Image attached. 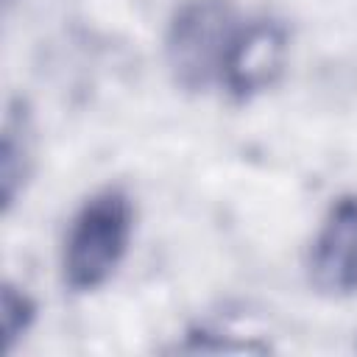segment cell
I'll use <instances>...</instances> for the list:
<instances>
[{
  "label": "cell",
  "instance_id": "obj_5",
  "mask_svg": "<svg viewBox=\"0 0 357 357\" xmlns=\"http://www.w3.org/2000/svg\"><path fill=\"white\" fill-rule=\"evenodd\" d=\"M36 167V126L31 106L22 98H11L3 117L0 137V206L3 215L14 209L25 192Z\"/></svg>",
  "mask_w": 357,
  "mask_h": 357
},
{
  "label": "cell",
  "instance_id": "obj_6",
  "mask_svg": "<svg viewBox=\"0 0 357 357\" xmlns=\"http://www.w3.org/2000/svg\"><path fill=\"white\" fill-rule=\"evenodd\" d=\"M36 315H39L36 298L22 284L6 279L0 284V318H3L6 354H14L17 351V346L25 340V335L36 324Z\"/></svg>",
  "mask_w": 357,
  "mask_h": 357
},
{
  "label": "cell",
  "instance_id": "obj_2",
  "mask_svg": "<svg viewBox=\"0 0 357 357\" xmlns=\"http://www.w3.org/2000/svg\"><path fill=\"white\" fill-rule=\"evenodd\" d=\"M243 22L234 0H181L165 28V67L184 92L220 84L229 45Z\"/></svg>",
  "mask_w": 357,
  "mask_h": 357
},
{
  "label": "cell",
  "instance_id": "obj_4",
  "mask_svg": "<svg viewBox=\"0 0 357 357\" xmlns=\"http://www.w3.org/2000/svg\"><path fill=\"white\" fill-rule=\"evenodd\" d=\"M307 279L318 296H357V192L337 195L324 212L307 251Z\"/></svg>",
  "mask_w": 357,
  "mask_h": 357
},
{
  "label": "cell",
  "instance_id": "obj_1",
  "mask_svg": "<svg viewBox=\"0 0 357 357\" xmlns=\"http://www.w3.org/2000/svg\"><path fill=\"white\" fill-rule=\"evenodd\" d=\"M134 218V201L120 184H106L84 198L61 243V282L67 290H100L117 273L131 248Z\"/></svg>",
  "mask_w": 357,
  "mask_h": 357
},
{
  "label": "cell",
  "instance_id": "obj_3",
  "mask_svg": "<svg viewBox=\"0 0 357 357\" xmlns=\"http://www.w3.org/2000/svg\"><path fill=\"white\" fill-rule=\"evenodd\" d=\"M290 56V33L287 25L276 17H243L226 61L220 73V84L226 95L237 103L254 100L257 95L273 89L284 75Z\"/></svg>",
  "mask_w": 357,
  "mask_h": 357
}]
</instances>
